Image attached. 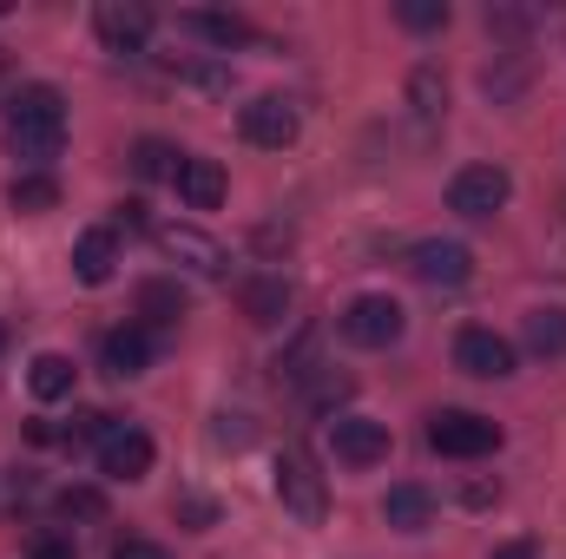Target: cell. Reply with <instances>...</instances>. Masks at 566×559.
<instances>
[{
	"instance_id": "34",
	"label": "cell",
	"mask_w": 566,
	"mask_h": 559,
	"mask_svg": "<svg viewBox=\"0 0 566 559\" xmlns=\"http://www.w3.org/2000/svg\"><path fill=\"white\" fill-rule=\"evenodd\" d=\"M494 559H541V547H534V540H507Z\"/></svg>"
},
{
	"instance_id": "9",
	"label": "cell",
	"mask_w": 566,
	"mask_h": 559,
	"mask_svg": "<svg viewBox=\"0 0 566 559\" xmlns=\"http://www.w3.org/2000/svg\"><path fill=\"white\" fill-rule=\"evenodd\" d=\"M409 271H416V283H428V289H461V283L474 277V257H468V244H454V238H422V244L409 251Z\"/></svg>"
},
{
	"instance_id": "2",
	"label": "cell",
	"mask_w": 566,
	"mask_h": 559,
	"mask_svg": "<svg viewBox=\"0 0 566 559\" xmlns=\"http://www.w3.org/2000/svg\"><path fill=\"white\" fill-rule=\"evenodd\" d=\"M277 500L290 520H303V527H323V514H329V494H323V474H316V461H310V447H283L277 454Z\"/></svg>"
},
{
	"instance_id": "5",
	"label": "cell",
	"mask_w": 566,
	"mask_h": 559,
	"mask_svg": "<svg viewBox=\"0 0 566 559\" xmlns=\"http://www.w3.org/2000/svg\"><path fill=\"white\" fill-rule=\"evenodd\" d=\"M402 329H409V309H402L396 296H356V303L343 309V336H349L356 349H396Z\"/></svg>"
},
{
	"instance_id": "21",
	"label": "cell",
	"mask_w": 566,
	"mask_h": 559,
	"mask_svg": "<svg viewBox=\"0 0 566 559\" xmlns=\"http://www.w3.org/2000/svg\"><path fill=\"white\" fill-rule=\"evenodd\" d=\"M7 204H13L20 218H40V211L60 204V178H53V171H20V178L7 184Z\"/></svg>"
},
{
	"instance_id": "13",
	"label": "cell",
	"mask_w": 566,
	"mask_h": 559,
	"mask_svg": "<svg viewBox=\"0 0 566 559\" xmlns=\"http://www.w3.org/2000/svg\"><path fill=\"white\" fill-rule=\"evenodd\" d=\"M99 362H106V376L113 382H133L151 369V329L145 323H126V329H113L106 342H99Z\"/></svg>"
},
{
	"instance_id": "19",
	"label": "cell",
	"mask_w": 566,
	"mask_h": 559,
	"mask_svg": "<svg viewBox=\"0 0 566 559\" xmlns=\"http://www.w3.org/2000/svg\"><path fill=\"white\" fill-rule=\"evenodd\" d=\"M382 520H389V527H402V534H422L428 520H434V494H428V487H416V481L389 487V500H382Z\"/></svg>"
},
{
	"instance_id": "31",
	"label": "cell",
	"mask_w": 566,
	"mask_h": 559,
	"mask_svg": "<svg viewBox=\"0 0 566 559\" xmlns=\"http://www.w3.org/2000/svg\"><path fill=\"white\" fill-rule=\"evenodd\" d=\"M27 559H73V540H60V534H40V540L27 547Z\"/></svg>"
},
{
	"instance_id": "3",
	"label": "cell",
	"mask_w": 566,
	"mask_h": 559,
	"mask_svg": "<svg viewBox=\"0 0 566 559\" xmlns=\"http://www.w3.org/2000/svg\"><path fill=\"white\" fill-rule=\"evenodd\" d=\"M428 447L448 454V461H481L501 447V421L474 415V409H434L428 415Z\"/></svg>"
},
{
	"instance_id": "35",
	"label": "cell",
	"mask_w": 566,
	"mask_h": 559,
	"mask_svg": "<svg viewBox=\"0 0 566 559\" xmlns=\"http://www.w3.org/2000/svg\"><path fill=\"white\" fill-rule=\"evenodd\" d=\"M0 349H7V323H0Z\"/></svg>"
},
{
	"instance_id": "18",
	"label": "cell",
	"mask_w": 566,
	"mask_h": 559,
	"mask_svg": "<svg viewBox=\"0 0 566 559\" xmlns=\"http://www.w3.org/2000/svg\"><path fill=\"white\" fill-rule=\"evenodd\" d=\"M73 382H80V369H73V356H60V349L33 356V369H27V389H33L40 402H66Z\"/></svg>"
},
{
	"instance_id": "14",
	"label": "cell",
	"mask_w": 566,
	"mask_h": 559,
	"mask_svg": "<svg viewBox=\"0 0 566 559\" xmlns=\"http://www.w3.org/2000/svg\"><path fill=\"white\" fill-rule=\"evenodd\" d=\"M119 271V231H80V244H73V277L80 283H113Z\"/></svg>"
},
{
	"instance_id": "1",
	"label": "cell",
	"mask_w": 566,
	"mask_h": 559,
	"mask_svg": "<svg viewBox=\"0 0 566 559\" xmlns=\"http://www.w3.org/2000/svg\"><path fill=\"white\" fill-rule=\"evenodd\" d=\"M66 145V99L60 86H20L7 99V151L33 171H46Z\"/></svg>"
},
{
	"instance_id": "20",
	"label": "cell",
	"mask_w": 566,
	"mask_h": 559,
	"mask_svg": "<svg viewBox=\"0 0 566 559\" xmlns=\"http://www.w3.org/2000/svg\"><path fill=\"white\" fill-rule=\"evenodd\" d=\"M185 309H191V296H185L178 277H145L139 283V316L145 323H178Z\"/></svg>"
},
{
	"instance_id": "29",
	"label": "cell",
	"mask_w": 566,
	"mask_h": 559,
	"mask_svg": "<svg viewBox=\"0 0 566 559\" xmlns=\"http://www.w3.org/2000/svg\"><path fill=\"white\" fill-rule=\"evenodd\" d=\"M211 434H218L224 447H244V441H251V415H218V428H211Z\"/></svg>"
},
{
	"instance_id": "17",
	"label": "cell",
	"mask_w": 566,
	"mask_h": 559,
	"mask_svg": "<svg viewBox=\"0 0 566 559\" xmlns=\"http://www.w3.org/2000/svg\"><path fill=\"white\" fill-rule=\"evenodd\" d=\"M238 303H244V316H251L258 329H277L283 309H290V283L283 277H251L244 289H238Z\"/></svg>"
},
{
	"instance_id": "16",
	"label": "cell",
	"mask_w": 566,
	"mask_h": 559,
	"mask_svg": "<svg viewBox=\"0 0 566 559\" xmlns=\"http://www.w3.org/2000/svg\"><path fill=\"white\" fill-rule=\"evenodd\" d=\"M178 191H185L191 211H218V204H224V165H218V158H185Z\"/></svg>"
},
{
	"instance_id": "33",
	"label": "cell",
	"mask_w": 566,
	"mask_h": 559,
	"mask_svg": "<svg viewBox=\"0 0 566 559\" xmlns=\"http://www.w3.org/2000/svg\"><path fill=\"white\" fill-rule=\"evenodd\" d=\"M119 224H126V231H151V224H145V204H139V198H126V204H119Z\"/></svg>"
},
{
	"instance_id": "7",
	"label": "cell",
	"mask_w": 566,
	"mask_h": 559,
	"mask_svg": "<svg viewBox=\"0 0 566 559\" xmlns=\"http://www.w3.org/2000/svg\"><path fill=\"white\" fill-rule=\"evenodd\" d=\"M151 244L171 257V264H185V271H198V277H224V244L218 238H205L198 224H151Z\"/></svg>"
},
{
	"instance_id": "26",
	"label": "cell",
	"mask_w": 566,
	"mask_h": 559,
	"mask_svg": "<svg viewBox=\"0 0 566 559\" xmlns=\"http://www.w3.org/2000/svg\"><path fill=\"white\" fill-rule=\"evenodd\" d=\"M396 20L416 27V33H441V27H448V0H402Z\"/></svg>"
},
{
	"instance_id": "23",
	"label": "cell",
	"mask_w": 566,
	"mask_h": 559,
	"mask_svg": "<svg viewBox=\"0 0 566 559\" xmlns=\"http://www.w3.org/2000/svg\"><path fill=\"white\" fill-rule=\"evenodd\" d=\"M527 349L534 356H566V309H534L527 316Z\"/></svg>"
},
{
	"instance_id": "30",
	"label": "cell",
	"mask_w": 566,
	"mask_h": 559,
	"mask_svg": "<svg viewBox=\"0 0 566 559\" xmlns=\"http://www.w3.org/2000/svg\"><path fill=\"white\" fill-rule=\"evenodd\" d=\"M488 27L507 33V40H521V33H527V13H514V7H488Z\"/></svg>"
},
{
	"instance_id": "25",
	"label": "cell",
	"mask_w": 566,
	"mask_h": 559,
	"mask_svg": "<svg viewBox=\"0 0 566 559\" xmlns=\"http://www.w3.org/2000/svg\"><path fill=\"white\" fill-rule=\"evenodd\" d=\"M171 520H178L185 534H205V527H218V500H205V494H171Z\"/></svg>"
},
{
	"instance_id": "10",
	"label": "cell",
	"mask_w": 566,
	"mask_h": 559,
	"mask_svg": "<svg viewBox=\"0 0 566 559\" xmlns=\"http://www.w3.org/2000/svg\"><path fill=\"white\" fill-rule=\"evenodd\" d=\"M99 474L106 481H145L151 474V434L133 421H113L106 441H99Z\"/></svg>"
},
{
	"instance_id": "15",
	"label": "cell",
	"mask_w": 566,
	"mask_h": 559,
	"mask_svg": "<svg viewBox=\"0 0 566 559\" xmlns=\"http://www.w3.org/2000/svg\"><path fill=\"white\" fill-rule=\"evenodd\" d=\"M178 27H185V33H198V40H211L218 53H231V46H251V40H258V33H251V20L218 13V7H191V13H178Z\"/></svg>"
},
{
	"instance_id": "11",
	"label": "cell",
	"mask_w": 566,
	"mask_h": 559,
	"mask_svg": "<svg viewBox=\"0 0 566 559\" xmlns=\"http://www.w3.org/2000/svg\"><path fill=\"white\" fill-rule=\"evenodd\" d=\"M454 369L481 376V382H501V376H514V342L494 336V329H461L454 336Z\"/></svg>"
},
{
	"instance_id": "4",
	"label": "cell",
	"mask_w": 566,
	"mask_h": 559,
	"mask_svg": "<svg viewBox=\"0 0 566 559\" xmlns=\"http://www.w3.org/2000/svg\"><path fill=\"white\" fill-rule=\"evenodd\" d=\"M507 198H514V178L501 165H461L448 178V211H461V218H494V211H507Z\"/></svg>"
},
{
	"instance_id": "28",
	"label": "cell",
	"mask_w": 566,
	"mask_h": 559,
	"mask_svg": "<svg viewBox=\"0 0 566 559\" xmlns=\"http://www.w3.org/2000/svg\"><path fill=\"white\" fill-rule=\"evenodd\" d=\"M178 80H191V86H205V93H231V73H224V66H178Z\"/></svg>"
},
{
	"instance_id": "32",
	"label": "cell",
	"mask_w": 566,
	"mask_h": 559,
	"mask_svg": "<svg viewBox=\"0 0 566 559\" xmlns=\"http://www.w3.org/2000/svg\"><path fill=\"white\" fill-rule=\"evenodd\" d=\"M113 559H171V553H165V547H151V540H126Z\"/></svg>"
},
{
	"instance_id": "22",
	"label": "cell",
	"mask_w": 566,
	"mask_h": 559,
	"mask_svg": "<svg viewBox=\"0 0 566 559\" xmlns=\"http://www.w3.org/2000/svg\"><path fill=\"white\" fill-rule=\"evenodd\" d=\"M133 165H139V178H171L178 184V171H185V151L165 139H139L133 145Z\"/></svg>"
},
{
	"instance_id": "8",
	"label": "cell",
	"mask_w": 566,
	"mask_h": 559,
	"mask_svg": "<svg viewBox=\"0 0 566 559\" xmlns=\"http://www.w3.org/2000/svg\"><path fill=\"white\" fill-rule=\"evenodd\" d=\"M329 447H336V461H343V467H376V461H389V421L336 415V421H329Z\"/></svg>"
},
{
	"instance_id": "27",
	"label": "cell",
	"mask_w": 566,
	"mask_h": 559,
	"mask_svg": "<svg viewBox=\"0 0 566 559\" xmlns=\"http://www.w3.org/2000/svg\"><path fill=\"white\" fill-rule=\"evenodd\" d=\"M60 514H66V520H99L106 500H99L93 487H66V494H60Z\"/></svg>"
},
{
	"instance_id": "12",
	"label": "cell",
	"mask_w": 566,
	"mask_h": 559,
	"mask_svg": "<svg viewBox=\"0 0 566 559\" xmlns=\"http://www.w3.org/2000/svg\"><path fill=\"white\" fill-rule=\"evenodd\" d=\"M93 27H99L106 53H119V60H139L145 40H151V13H145V7H126V0H106V7L93 13Z\"/></svg>"
},
{
	"instance_id": "24",
	"label": "cell",
	"mask_w": 566,
	"mask_h": 559,
	"mask_svg": "<svg viewBox=\"0 0 566 559\" xmlns=\"http://www.w3.org/2000/svg\"><path fill=\"white\" fill-rule=\"evenodd\" d=\"M409 99H416V113H422V119H441V113H448V80H441L434 66H416Z\"/></svg>"
},
{
	"instance_id": "6",
	"label": "cell",
	"mask_w": 566,
	"mask_h": 559,
	"mask_svg": "<svg viewBox=\"0 0 566 559\" xmlns=\"http://www.w3.org/2000/svg\"><path fill=\"white\" fill-rule=\"evenodd\" d=\"M238 133L251 145H264V151H283V145H296V133H303V113H296L283 93H258V99L238 113Z\"/></svg>"
}]
</instances>
